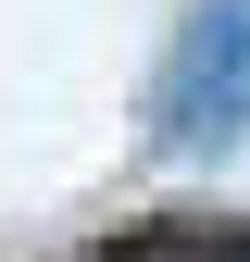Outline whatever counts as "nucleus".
I'll use <instances>...</instances> for the list:
<instances>
[{"label": "nucleus", "mask_w": 250, "mask_h": 262, "mask_svg": "<svg viewBox=\"0 0 250 262\" xmlns=\"http://www.w3.org/2000/svg\"><path fill=\"white\" fill-rule=\"evenodd\" d=\"M163 150H225L250 125V0H200L175 25V62H163Z\"/></svg>", "instance_id": "f257e3e1"}, {"label": "nucleus", "mask_w": 250, "mask_h": 262, "mask_svg": "<svg viewBox=\"0 0 250 262\" xmlns=\"http://www.w3.org/2000/svg\"><path fill=\"white\" fill-rule=\"evenodd\" d=\"M150 250H163V262H250V225H200V212H175V225H150Z\"/></svg>", "instance_id": "f03ea898"}]
</instances>
